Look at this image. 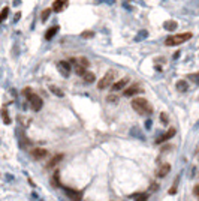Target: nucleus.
<instances>
[{"instance_id": "f257e3e1", "label": "nucleus", "mask_w": 199, "mask_h": 201, "mask_svg": "<svg viewBox=\"0 0 199 201\" xmlns=\"http://www.w3.org/2000/svg\"><path fill=\"white\" fill-rule=\"evenodd\" d=\"M132 108L139 114H150L153 111V107L145 98H135L132 101Z\"/></svg>"}, {"instance_id": "f03ea898", "label": "nucleus", "mask_w": 199, "mask_h": 201, "mask_svg": "<svg viewBox=\"0 0 199 201\" xmlns=\"http://www.w3.org/2000/svg\"><path fill=\"white\" fill-rule=\"evenodd\" d=\"M190 38H192V33H180V35H175V36L166 38L165 44L169 45V47H174V45H180V44H183V42L189 41Z\"/></svg>"}, {"instance_id": "7ed1b4c3", "label": "nucleus", "mask_w": 199, "mask_h": 201, "mask_svg": "<svg viewBox=\"0 0 199 201\" xmlns=\"http://www.w3.org/2000/svg\"><path fill=\"white\" fill-rule=\"evenodd\" d=\"M115 75H117V72L115 71H108V72L105 74V77L99 81V84H97V89L99 90H103V89H106V87H109V86H112V83H114V80H115Z\"/></svg>"}, {"instance_id": "20e7f679", "label": "nucleus", "mask_w": 199, "mask_h": 201, "mask_svg": "<svg viewBox=\"0 0 199 201\" xmlns=\"http://www.w3.org/2000/svg\"><path fill=\"white\" fill-rule=\"evenodd\" d=\"M27 99H29V102H30V107H32V110L33 111H39L42 108V99L35 95V93H30V95H27Z\"/></svg>"}, {"instance_id": "39448f33", "label": "nucleus", "mask_w": 199, "mask_h": 201, "mask_svg": "<svg viewBox=\"0 0 199 201\" xmlns=\"http://www.w3.org/2000/svg\"><path fill=\"white\" fill-rule=\"evenodd\" d=\"M57 68H58V71H60V74L63 77H69V74H71V63L69 62L61 60V62L57 63Z\"/></svg>"}, {"instance_id": "423d86ee", "label": "nucleus", "mask_w": 199, "mask_h": 201, "mask_svg": "<svg viewBox=\"0 0 199 201\" xmlns=\"http://www.w3.org/2000/svg\"><path fill=\"white\" fill-rule=\"evenodd\" d=\"M66 191V195L71 198L72 201H81L82 200V194L79 191H75V189H71V188H65Z\"/></svg>"}, {"instance_id": "0eeeda50", "label": "nucleus", "mask_w": 199, "mask_h": 201, "mask_svg": "<svg viewBox=\"0 0 199 201\" xmlns=\"http://www.w3.org/2000/svg\"><path fill=\"white\" fill-rule=\"evenodd\" d=\"M47 155H48V152H47L45 149H40V147H36V149H33V150H32V156H33L36 161L44 159Z\"/></svg>"}, {"instance_id": "6e6552de", "label": "nucleus", "mask_w": 199, "mask_h": 201, "mask_svg": "<svg viewBox=\"0 0 199 201\" xmlns=\"http://www.w3.org/2000/svg\"><path fill=\"white\" fill-rule=\"evenodd\" d=\"M127 83H129V77H126V78H121V80H118V81L112 83V90L117 92V90H121V89H124Z\"/></svg>"}, {"instance_id": "1a4fd4ad", "label": "nucleus", "mask_w": 199, "mask_h": 201, "mask_svg": "<svg viewBox=\"0 0 199 201\" xmlns=\"http://www.w3.org/2000/svg\"><path fill=\"white\" fill-rule=\"evenodd\" d=\"M139 92H142L139 84H132L130 87H127L126 90H124V96H133V95H136Z\"/></svg>"}, {"instance_id": "9d476101", "label": "nucleus", "mask_w": 199, "mask_h": 201, "mask_svg": "<svg viewBox=\"0 0 199 201\" xmlns=\"http://www.w3.org/2000/svg\"><path fill=\"white\" fill-rule=\"evenodd\" d=\"M174 135H175V128H171L168 132H166V134H163L160 138H157V140H156V143H159V144H160V143L166 141V140H171Z\"/></svg>"}, {"instance_id": "9b49d317", "label": "nucleus", "mask_w": 199, "mask_h": 201, "mask_svg": "<svg viewBox=\"0 0 199 201\" xmlns=\"http://www.w3.org/2000/svg\"><path fill=\"white\" fill-rule=\"evenodd\" d=\"M71 63H75V65H79V66H82V68H89V60L86 59V57H79V59H71Z\"/></svg>"}, {"instance_id": "f8f14e48", "label": "nucleus", "mask_w": 199, "mask_h": 201, "mask_svg": "<svg viewBox=\"0 0 199 201\" xmlns=\"http://www.w3.org/2000/svg\"><path fill=\"white\" fill-rule=\"evenodd\" d=\"M68 5V0H55L54 5H53V9H54V12H60V11H63V8Z\"/></svg>"}, {"instance_id": "ddd939ff", "label": "nucleus", "mask_w": 199, "mask_h": 201, "mask_svg": "<svg viewBox=\"0 0 199 201\" xmlns=\"http://www.w3.org/2000/svg\"><path fill=\"white\" fill-rule=\"evenodd\" d=\"M171 171V165L169 164H163L160 168H159V171H157V176L159 177H165V176H168V173Z\"/></svg>"}, {"instance_id": "4468645a", "label": "nucleus", "mask_w": 199, "mask_h": 201, "mask_svg": "<svg viewBox=\"0 0 199 201\" xmlns=\"http://www.w3.org/2000/svg\"><path fill=\"white\" fill-rule=\"evenodd\" d=\"M163 29L168 30V32H174V30L177 29V21H166V23L163 24Z\"/></svg>"}, {"instance_id": "2eb2a0df", "label": "nucleus", "mask_w": 199, "mask_h": 201, "mask_svg": "<svg viewBox=\"0 0 199 201\" xmlns=\"http://www.w3.org/2000/svg\"><path fill=\"white\" fill-rule=\"evenodd\" d=\"M58 32V26H54V27H51V29H48L47 30V33H45V39L47 41H50L53 36H55V33Z\"/></svg>"}, {"instance_id": "dca6fc26", "label": "nucleus", "mask_w": 199, "mask_h": 201, "mask_svg": "<svg viewBox=\"0 0 199 201\" xmlns=\"http://www.w3.org/2000/svg\"><path fill=\"white\" fill-rule=\"evenodd\" d=\"M82 80H84L86 83H89V84H90V83H94V80H96V75H94L93 72H87V71H86V72H84V75H82Z\"/></svg>"}, {"instance_id": "f3484780", "label": "nucleus", "mask_w": 199, "mask_h": 201, "mask_svg": "<svg viewBox=\"0 0 199 201\" xmlns=\"http://www.w3.org/2000/svg\"><path fill=\"white\" fill-rule=\"evenodd\" d=\"M63 158H65L63 155H57V156H54V158H53V159L48 162V168H53V167H55V165L58 164V162H60Z\"/></svg>"}, {"instance_id": "a211bd4d", "label": "nucleus", "mask_w": 199, "mask_h": 201, "mask_svg": "<svg viewBox=\"0 0 199 201\" xmlns=\"http://www.w3.org/2000/svg\"><path fill=\"white\" fill-rule=\"evenodd\" d=\"M177 89H178L180 92H187V89H189V84H187V81H184V80L177 81Z\"/></svg>"}, {"instance_id": "6ab92c4d", "label": "nucleus", "mask_w": 199, "mask_h": 201, "mask_svg": "<svg viewBox=\"0 0 199 201\" xmlns=\"http://www.w3.org/2000/svg\"><path fill=\"white\" fill-rule=\"evenodd\" d=\"M8 14H9V8H8V6H5V8L2 9V12H0V23L8 18Z\"/></svg>"}, {"instance_id": "aec40b11", "label": "nucleus", "mask_w": 199, "mask_h": 201, "mask_svg": "<svg viewBox=\"0 0 199 201\" xmlns=\"http://www.w3.org/2000/svg\"><path fill=\"white\" fill-rule=\"evenodd\" d=\"M50 90L53 92V93H54V95H57V96H58V98H63V95H65V93H63V92L60 90V89H58V87H55V86H51V87H50Z\"/></svg>"}, {"instance_id": "412c9836", "label": "nucleus", "mask_w": 199, "mask_h": 201, "mask_svg": "<svg viewBox=\"0 0 199 201\" xmlns=\"http://www.w3.org/2000/svg\"><path fill=\"white\" fill-rule=\"evenodd\" d=\"M2 117H3V122H5L6 125L11 123V117H9V114H8V111L6 110H2Z\"/></svg>"}, {"instance_id": "4be33fe9", "label": "nucleus", "mask_w": 199, "mask_h": 201, "mask_svg": "<svg viewBox=\"0 0 199 201\" xmlns=\"http://www.w3.org/2000/svg\"><path fill=\"white\" fill-rule=\"evenodd\" d=\"M133 198H135V201H147L148 195L147 194H136V195H133Z\"/></svg>"}, {"instance_id": "5701e85b", "label": "nucleus", "mask_w": 199, "mask_h": 201, "mask_svg": "<svg viewBox=\"0 0 199 201\" xmlns=\"http://www.w3.org/2000/svg\"><path fill=\"white\" fill-rule=\"evenodd\" d=\"M75 72L78 74V75H84V72H86V68H82V66H79V65H75Z\"/></svg>"}, {"instance_id": "b1692460", "label": "nucleus", "mask_w": 199, "mask_h": 201, "mask_svg": "<svg viewBox=\"0 0 199 201\" xmlns=\"http://www.w3.org/2000/svg\"><path fill=\"white\" fill-rule=\"evenodd\" d=\"M50 14H51V9H45V11L42 12V21H47L48 17H50Z\"/></svg>"}, {"instance_id": "393cba45", "label": "nucleus", "mask_w": 199, "mask_h": 201, "mask_svg": "<svg viewBox=\"0 0 199 201\" xmlns=\"http://www.w3.org/2000/svg\"><path fill=\"white\" fill-rule=\"evenodd\" d=\"M81 36H82V38H93V36H94V33L90 32V30H86V32H82V33H81Z\"/></svg>"}, {"instance_id": "a878e982", "label": "nucleus", "mask_w": 199, "mask_h": 201, "mask_svg": "<svg viewBox=\"0 0 199 201\" xmlns=\"http://www.w3.org/2000/svg\"><path fill=\"white\" fill-rule=\"evenodd\" d=\"M160 120H162L163 123H168V116H166V113H162V114H160Z\"/></svg>"}, {"instance_id": "bb28decb", "label": "nucleus", "mask_w": 199, "mask_h": 201, "mask_svg": "<svg viewBox=\"0 0 199 201\" xmlns=\"http://www.w3.org/2000/svg\"><path fill=\"white\" fill-rule=\"evenodd\" d=\"M108 101H109V102H117V101H118V98H117V96H114V95H111V96H108Z\"/></svg>"}, {"instance_id": "cd10ccee", "label": "nucleus", "mask_w": 199, "mask_h": 201, "mask_svg": "<svg viewBox=\"0 0 199 201\" xmlns=\"http://www.w3.org/2000/svg\"><path fill=\"white\" fill-rule=\"evenodd\" d=\"M193 194H195L196 197H198V195H199V185H196V186L193 188Z\"/></svg>"}, {"instance_id": "c85d7f7f", "label": "nucleus", "mask_w": 199, "mask_h": 201, "mask_svg": "<svg viewBox=\"0 0 199 201\" xmlns=\"http://www.w3.org/2000/svg\"><path fill=\"white\" fill-rule=\"evenodd\" d=\"M175 192H177V186H174V188L169 189V194H175Z\"/></svg>"}, {"instance_id": "c756f323", "label": "nucleus", "mask_w": 199, "mask_h": 201, "mask_svg": "<svg viewBox=\"0 0 199 201\" xmlns=\"http://www.w3.org/2000/svg\"><path fill=\"white\" fill-rule=\"evenodd\" d=\"M198 200H199V195H198Z\"/></svg>"}]
</instances>
